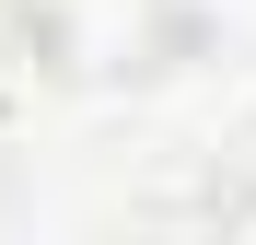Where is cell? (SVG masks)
<instances>
[{"label":"cell","instance_id":"cell-1","mask_svg":"<svg viewBox=\"0 0 256 245\" xmlns=\"http://www.w3.org/2000/svg\"><path fill=\"white\" fill-rule=\"evenodd\" d=\"M24 129H35V59L0 47V140H24Z\"/></svg>","mask_w":256,"mask_h":245},{"label":"cell","instance_id":"cell-2","mask_svg":"<svg viewBox=\"0 0 256 245\" xmlns=\"http://www.w3.org/2000/svg\"><path fill=\"white\" fill-rule=\"evenodd\" d=\"M233 222H244V233H256V198H244V210H233Z\"/></svg>","mask_w":256,"mask_h":245}]
</instances>
